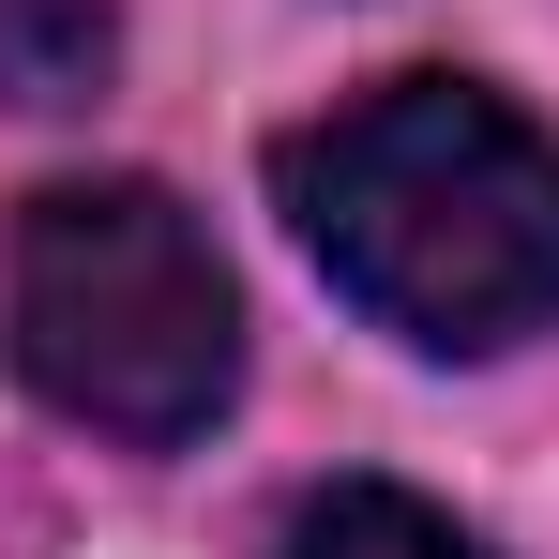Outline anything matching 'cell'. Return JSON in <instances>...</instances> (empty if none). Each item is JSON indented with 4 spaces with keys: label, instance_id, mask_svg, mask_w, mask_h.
<instances>
[{
    "label": "cell",
    "instance_id": "obj_4",
    "mask_svg": "<svg viewBox=\"0 0 559 559\" xmlns=\"http://www.w3.org/2000/svg\"><path fill=\"white\" fill-rule=\"evenodd\" d=\"M121 61L106 0H0V106H92Z\"/></svg>",
    "mask_w": 559,
    "mask_h": 559
},
{
    "label": "cell",
    "instance_id": "obj_1",
    "mask_svg": "<svg viewBox=\"0 0 559 559\" xmlns=\"http://www.w3.org/2000/svg\"><path fill=\"white\" fill-rule=\"evenodd\" d=\"M273 212L302 258L408 348L559 333V136L484 76H378L273 136Z\"/></svg>",
    "mask_w": 559,
    "mask_h": 559
},
{
    "label": "cell",
    "instance_id": "obj_3",
    "mask_svg": "<svg viewBox=\"0 0 559 559\" xmlns=\"http://www.w3.org/2000/svg\"><path fill=\"white\" fill-rule=\"evenodd\" d=\"M273 559H484V545H468L439 499H408V484H364V468H348V484H318V499L287 514Z\"/></svg>",
    "mask_w": 559,
    "mask_h": 559
},
{
    "label": "cell",
    "instance_id": "obj_2",
    "mask_svg": "<svg viewBox=\"0 0 559 559\" xmlns=\"http://www.w3.org/2000/svg\"><path fill=\"white\" fill-rule=\"evenodd\" d=\"M15 378L121 454H182L242 393V287L167 182H46L0 242Z\"/></svg>",
    "mask_w": 559,
    "mask_h": 559
}]
</instances>
